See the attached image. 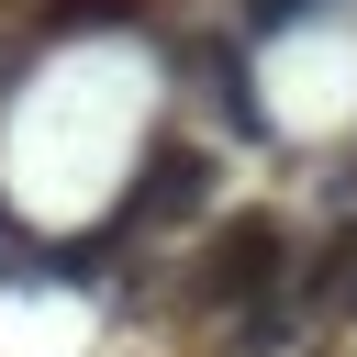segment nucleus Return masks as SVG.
Masks as SVG:
<instances>
[{
	"mask_svg": "<svg viewBox=\"0 0 357 357\" xmlns=\"http://www.w3.org/2000/svg\"><path fill=\"white\" fill-rule=\"evenodd\" d=\"M89 22H100V33H123V22H134V0H45V33H89Z\"/></svg>",
	"mask_w": 357,
	"mask_h": 357,
	"instance_id": "obj_3",
	"label": "nucleus"
},
{
	"mask_svg": "<svg viewBox=\"0 0 357 357\" xmlns=\"http://www.w3.org/2000/svg\"><path fill=\"white\" fill-rule=\"evenodd\" d=\"M0 257H11L0 279H45V257H22V245H11V212H0Z\"/></svg>",
	"mask_w": 357,
	"mask_h": 357,
	"instance_id": "obj_5",
	"label": "nucleus"
},
{
	"mask_svg": "<svg viewBox=\"0 0 357 357\" xmlns=\"http://www.w3.org/2000/svg\"><path fill=\"white\" fill-rule=\"evenodd\" d=\"M290 290V223L279 212H234V223H212V245L190 257V301L201 312H268Z\"/></svg>",
	"mask_w": 357,
	"mask_h": 357,
	"instance_id": "obj_2",
	"label": "nucleus"
},
{
	"mask_svg": "<svg viewBox=\"0 0 357 357\" xmlns=\"http://www.w3.org/2000/svg\"><path fill=\"white\" fill-rule=\"evenodd\" d=\"M190 212H212V145L156 134V145L134 156V178H123L112 223H100V234H78V245H56V257H45V279H112V257H123V245H156V234H167V223H190Z\"/></svg>",
	"mask_w": 357,
	"mask_h": 357,
	"instance_id": "obj_1",
	"label": "nucleus"
},
{
	"mask_svg": "<svg viewBox=\"0 0 357 357\" xmlns=\"http://www.w3.org/2000/svg\"><path fill=\"white\" fill-rule=\"evenodd\" d=\"M324 0H245V33H290V22H312Z\"/></svg>",
	"mask_w": 357,
	"mask_h": 357,
	"instance_id": "obj_4",
	"label": "nucleus"
}]
</instances>
